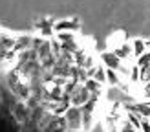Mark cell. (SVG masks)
I'll list each match as a JSON object with an SVG mask.
<instances>
[{"instance_id": "obj_1", "label": "cell", "mask_w": 150, "mask_h": 132, "mask_svg": "<svg viewBox=\"0 0 150 132\" xmlns=\"http://www.w3.org/2000/svg\"><path fill=\"white\" fill-rule=\"evenodd\" d=\"M90 97V90H86V88H77V92L73 94V97H71V103L73 105H82V103H86Z\"/></svg>"}, {"instance_id": "obj_2", "label": "cell", "mask_w": 150, "mask_h": 132, "mask_svg": "<svg viewBox=\"0 0 150 132\" xmlns=\"http://www.w3.org/2000/svg\"><path fill=\"white\" fill-rule=\"evenodd\" d=\"M103 62L106 64L108 68H112V70H117L119 66H121V64H119V57L115 53H104L103 55Z\"/></svg>"}, {"instance_id": "obj_3", "label": "cell", "mask_w": 150, "mask_h": 132, "mask_svg": "<svg viewBox=\"0 0 150 132\" xmlns=\"http://www.w3.org/2000/svg\"><path fill=\"white\" fill-rule=\"evenodd\" d=\"M13 112H15V116H17V117H20V119H24V117H26V108H24L22 103H18V105L13 108Z\"/></svg>"}, {"instance_id": "obj_4", "label": "cell", "mask_w": 150, "mask_h": 132, "mask_svg": "<svg viewBox=\"0 0 150 132\" xmlns=\"http://www.w3.org/2000/svg\"><path fill=\"white\" fill-rule=\"evenodd\" d=\"M106 79H110V83H112V84H117V83H119V79H117V75H115V72L112 70V68L106 70Z\"/></svg>"}, {"instance_id": "obj_5", "label": "cell", "mask_w": 150, "mask_h": 132, "mask_svg": "<svg viewBox=\"0 0 150 132\" xmlns=\"http://www.w3.org/2000/svg\"><path fill=\"white\" fill-rule=\"evenodd\" d=\"M134 53H136V55H141V53H143V51H145V46H143V42H141V40H136V42H134Z\"/></svg>"}, {"instance_id": "obj_6", "label": "cell", "mask_w": 150, "mask_h": 132, "mask_svg": "<svg viewBox=\"0 0 150 132\" xmlns=\"http://www.w3.org/2000/svg\"><path fill=\"white\" fill-rule=\"evenodd\" d=\"M145 95H148V97H150V83H148L146 88H145Z\"/></svg>"}]
</instances>
